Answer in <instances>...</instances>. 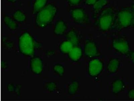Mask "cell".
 <instances>
[{"label": "cell", "mask_w": 134, "mask_h": 101, "mask_svg": "<svg viewBox=\"0 0 134 101\" xmlns=\"http://www.w3.org/2000/svg\"><path fill=\"white\" fill-rule=\"evenodd\" d=\"M116 12L114 8L112 7L103 9L96 16L94 25L101 32L109 31L114 24Z\"/></svg>", "instance_id": "1"}, {"label": "cell", "mask_w": 134, "mask_h": 101, "mask_svg": "<svg viewBox=\"0 0 134 101\" xmlns=\"http://www.w3.org/2000/svg\"><path fill=\"white\" fill-rule=\"evenodd\" d=\"M58 11L54 4L49 3L36 14V26L41 28H45L52 22Z\"/></svg>", "instance_id": "2"}, {"label": "cell", "mask_w": 134, "mask_h": 101, "mask_svg": "<svg viewBox=\"0 0 134 101\" xmlns=\"http://www.w3.org/2000/svg\"><path fill=\"white\" fill-rule=\"evenodd\" d=\"M134 16V8L124 7L116 12L115 20L112 28L118 31L128 28L132 26Z\"/></svg>", "instance_id": "3"}, {"label": "cell", "mask_w": 134, "mask_h": 101, "mask_svg": "<svg viewBox=\"0 0 134 101\" xmlns=\"http://www.w3.org/2000/svg\"><path fill=\"white\" fill-rule=\"evenodd\" d=\"M34 39L29 32H25L21 33L19 38V51L22 54L27 57L34 55L35 51Z\"/></svg>", "instance_id": "4"}, {"label": "cell", "mask_w": 134, "mask_h": 101, "mask_svg": "<svg viewBox=\"0 0 134 101\" xmlns=\"http://www.w3.org/2000/svg\"><path fill=\"white\" fill-rule=\"evenodd\" d=\"M70 16L74 22L77 24L85 25L89 23V15L82 7L73 8L70 12Z\"/></svg>", "instance_id": "5"}, {"label": "cell", "mask_w": 134, "mask_h": 101, "mask_svg": "<svg viewBox=\"0 0 134 101\" xmlns=\"http://www.w3.org/2000/svg\"><path fill=\"white\" fill-rule=\"evenodd\" d=\"M113 48L116 52L122 55H126L130 51V44L127 39L124 37H119L112 41Z\"/></svg>", "instance_id": "6"}, {"label": "cell", "mask_w": 134, "mask_h": 101, "mask_svg": "<svg viewBox=\"0 0 134 101\" xmlns=\"http://www.w3.org/2000/svg\"><path fill=\"white\" fill-rule=\"evenodd\" d=\"M103 67L104 64L102 61L98 59H93L88 63V75L92 77H98L102 72Z\"/></svg>", "instance_id": "7"}, {"label": "cell", "mask_w": 134, "mask_h": 101, "mask_svg": "<svg viewBox=\"0 0 134 101\" xmlns=\"http://www.w3.org/2000/svg\"><path fill=\"white\" fill-rule=\"evenodd\" d=\"M84 53L86 57L94 58L99 55V52L96 43L92 40L86 41L84 46Z\"/></svg>", "instance_id": "8"}, {"label": "cell", "mask_w": 134, "mask_h": 101, "mask_svg": "<svg viewBox=\"0 0 134 101\" xmlns=\"http://www.w3.org/2000/svg\"><path fill=\"white\" fill-rule=\"evenodd\" d=\"M43 62L42 59L38 56H35L30 60V67L31 72L37 75H40L43 70Z\"/></svg>", "instance_id": "9"}, {"label": "cell", "mask_w": 134, "mask_h": 101, "mask_svg": "<svg viewBox=\"0 0 134 101\" xmlns=\"http://www.w3.org/2000/svg\"><path fill=\"white\" fill-rule=\"evenodd\" d=\"M121 62L118 58H112L110 59L107 64V72L109 74H116L119 70Z\"/></svg>", "instance_id": "10"}, {"label": "cell", "mask_w": 134, "mask_h": 101, "mask_svg": "<svg viewBox=\"0 0 134 101\" xmlns=\"http://www.w3.org/2000/svg\"><path fill=\"white\" fill-rule=\"evenodd\" d=\"M125 84L121 79H117L113 80L111 85V90L114 95L119 94L124 90Z\"/></svg>", "instance_id": "11"}, {"label": "cell", "mask_w": 134, "mask_h": 101, "mask_svg": "<svg viewBox=\"0 0 134 101\" xmlns=\"http://www.w3.org/2000/svg\"><path fill=\"white\" fill-rule=\"evenodd\" d=\"M68 29V25L64 20H58L55 23L54 33L57 36H63L66 32Z\"/></svg>", "instance_id": "12"}, {"label": "cell", "mask_w": 134, "mask_h": 101, "mask_svg": "<svg viewBox=\"0 0 134 101\" xmlns=\"http://www.w3.org/2000/svg\"><path fill=\"white\" fill-rule=\"evenodd\" d=\"M69 59L74 62H77L82 58L83 51L82 48L78 46H75L68 54Z\"/></svg>", "instance_id": "13"}, {"label": "cell", "mask_w": 134, "mask_h": 101, "mask_svg": "<svg viewBox=\"0 0 134 101\" xmlns=\"http://www.w3.org/2000/svg\"><path fill=\"white\" fill-rule=\"evenodd\" d=\"M74 46L72 43L67 39L60 43L59 47V49L62 53L66 54L69 53Z\"/></svg>", "instance_id": "14"}, {"label": "cell", "mask_w": 134, "mask_h": 101, "mask_svg": "<svg viewBox=\"0 0 134 101\" xmlns=\"http://www.w3.org/2000/svg\"><path fill=\"white\" fill-rule=\"evenodd\" d=\"M66 37L67 39L70 41L74 46H77L79 44L80 38L77 32L75 30L72 29L67 32Z\"/></svg>", "instance_id": "15"}, {"label": "cell", "mask_w": 134, "mask_h": 101, "mask_svg": "<svg viewBox=\"0 0 134 101\" xmlns=\"http://www.w3.org/2000/svg\"><path fill=\"white\" fill-rule=\"evenodd\" d=\"M80 88V84L78 81L73 80L67 85L66 92L70 95H74L77 93Z\"/></svg>", "instance_id": "16"}, {"label": "cell", "mask_w": 134, "mask_h": 101, "mask_svg": "<svg viewBox=\"0 0 134 101\" xmlns=\"http://www.w3.org/2000/svg\"><path fill=\"white\" fill-rule=\"evenodd\" d=\"M3 22L5 25L9 29L14 31L17 29L18 25L16 22L13 17L5 16L3 17Z\"/></svg>", "instance_id": "17"}, {"label": "cell", "mask_w": 134, "mask_h": 101, "mask_svg": "<svg viewBox=\"0 0 134 101\" xmlns=\"http://www.w3.org/2000/svg\"><path fill=\"white\" fill-rule=\"evenodd\" d=\"M108 4V0H98L93 6L92 11L95 14H98Z\"/></svg>", "instance_id": "18"}, {"label": "cell", "mask_w": 134, "mask_h": 101, "mask_svg": "<svg viewBox=\"0 0 134 101\" xmlns=\"http://www.w3.org/2000/svg\"><path fill=\"white\" fill-rule=\"evenodd\" d=\"M48 0H35L33 4V13L36 14L47 4Z\"/></svg>", "instance_id": "19"}, {"label": "cell", "mask_w": 134, "mask_h": 101, "mask_svg": "<svg viewBox=\"0 0 134 101\" xmlns=\"http://www.w3.org/2000/svg\"><path fill=\"white\" fill-rule=\"evenodd\" d=\"M13 18L17 22L22 23L26 21L27 16L26 14L20 10H17L14 13Z\"/></svg>", "instance_id": "20"}, {"label": "cell", "mask_w": 134, "mask_h": 101, "mask_svg": "<svg viewBox=\"0 0 134 101\" xmlns=\"http://www.w3.org/2000/svg\"><path fill=\"white\" fill-rule=\"evenodd\" d=\"M53 70L55 74L59 77H63L65 73L64 66L60 63L56 64L54 65Z\"/></svg>", "instance_id": "21"}, {"label": "cell", "mask_w": 134, "mask_h": 101, "mask_svg": "<svg viewBox=\"0 0 134 101\" xmlns=\"http://www.w3.org/2000/svg\"><path fill=\"white\" fill-rule=\"evenodd\" d=\"M44 89L49 93H54L57 90V84L54 82L46 83L44 85Z\"/></svg>", "instance_id": "22"}, {"label": "cell", "mask_w": 134, "mask_h": 101, "mask_svg": "<svg viewBox=\"0 0 134 101\" xmlns=\"http://www.w3.org/2000/svg\"><path fill=\"white\" fill-rule=\"evenodd\" d=\"M8 92L11 93H15L16 94H19L20 92V88L19 85H14V84L9 83L7 86Z\"/></svg>", "instance_id": "23"}, {"label": "cell", "mask_w": 134, "mask_h": 101, "mask_svg": "<svg viewBox=\"0 0 134 101\" xmlns=\"http://www.w3.org/2000/svg\"><path fill=\"white\" fill-rule=\"evenodd\" d=\"M69 6L71 7H75L81 4L82 0H67Z\"/></svg>", "instance_id": "24"}, {"label": "cell", "mask_w": 134, "mask_h": 101, "mask_svg": "<svg viewBox=\"0 0 134 101\" xmlns=\"http://www.w3.org/2000/svg\"><path fill=\"white\" fill-rule=\"evenodd\" d=\"M126 55L131 63L134 65V50L129 51Z\"/></svg>", "instance_id": "25"}, {"label": "cell", "mask_w": 134, "mask_h": 101, "mask_svg": "<svg viewBox=\"0 0 134 101\" xmlns=\"http://www.w3.org/2000/svg\"><path fill=\"white\" fill-rule=\"evenodd\" d=\"M128 97L129 99L134 100V88L130 89L128 92Z\"/></svg>", "instance_id": "26"}, {"label": "cell", "mask_w": 134, "mask_h": 101, "mask_svg": "<svg viewBox=\"0 0 134 101\" xmlns=\"http://www.w3.org/2000/svg\"><path fill=\"white\" fill-rule=\"evenodd\" d=\"M85 3L89 6H93L98 0H84Z\"/></svg>", "instance_id": "27"}, {"label": "cell", "mask_w": 134, "mask_h": 101, "mask_svg": "<svg viewBox=\"0 0 134 101\" xmlns=\"http://www.w3.org/2000/svg\"><path fill=\"white\" fill-rule=\"evenodd\" d=\"M7 1H8V2H15L16 1H17V0H7Z\"/></svg>", "instance_id": "28"}, {"label": "cell", "mask_w": 134, "mask_h": 101, "mask_svg": "<svg viewBox=\"0 0 134 101\" xmlns=\"http://www.w3.org/2000/svg\"><path fill=\"white\" fill-rule=\"evenodd\" d=\"M132 26H133V27L134 28V17H133V22H132Z\"/></svg>", "instance_id": "29"}, {"label": "cell", "mask_w": 134, "mask_h": 101, "mask_svg": "<svg viewBox=\"0 0 134 101\" xmlns=\"http://www.w3.org/2000/svg\"><path fill=\"white\" fill-rule=\"evenodd\" d=\"M132 1L134 2V0H132Z\"/></svg>", "instance_id": "30"}]
</instances>
